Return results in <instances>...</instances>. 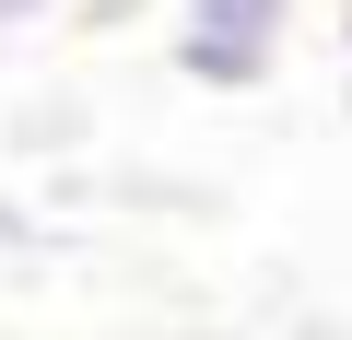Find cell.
I'll use <instances>...</instances> for the list:
<instances>
[{
	"mask_svg": "<svg viewBox=\"0 0 352 340\" xmlns=\"http://www.w3.org/2000/svg\"><path fill=\"white\" fill-rule=\"evenodd\" d=\"M282 36H294V0H176V71L200 94H247L282 71Z\"/></svg>",
	"mask_w": 352,
	"mask_h": 340,
	"instance_id": "1",
	"label": "cell"
},
{
	"mask_svg": "<svg viewBox=\"0 0 352 340\" xmlns=\"http://www.w3.org/2000/svg\"><path fill=\"white\" fill-rule=\"evenodd\" d=\"M59 12V0H0V36H12V24H47Z\"/></svg>",
	"mask_w": 352,
	"mask_h": 340,
	"instance_id": "2",
	"label": "cell"
},
{
	"mask_svg": "<svg viewBox=\"0 0 352 340\" xmlns=\"http://www.w3.org/2000/svg\"><path fill=\"white\" fill-rule=\"evenodd\" d=\"M340 117H352V47H340Z\"/></svg>",
	"mask_w": 352,
	"mask_h": 340,
	"instance_id": "3",
	"label": "cell"
},
{
	"mask_svg": "<svg viewBox=\"0 0 352 340\" xmlns=\"http://www.w3.org/2000/svg\"><path fill=\"white\" fill-rule=\"evenodd\" d=\"M340 47H352V0H340Z\"/></svg>",
	"mask_w": 352,
	"mask_h": 340,
	"instance_id": "4",
	"label": "cell"
}]
</instances>
